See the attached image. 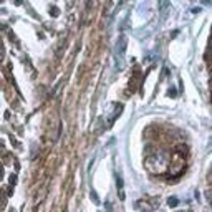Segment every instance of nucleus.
Listing matches in <instances>:
<instances>
[{
    "label": "nucleus",
    "instance_id": "nucleus-2",
    "mask_svg": "<svg viewBox=\"0 0 212 212\" xmlns=\"http://www.w3.org/2000/svg\"><path fill=\"white\" fill-rule=\"evenodd\" d=\"M189 144H186V143H181V144H177V146L174 148V152L176 154H181V156H184V157H187L189 156Z\"/></svg>",
    "mask_w": 212,
    "mask_h": 212
},
{
    "label": "nucleus",
    "instance_id": "nucleus-9",
    "mask_svg": "<svg viewBox=\"0 0 212 212\" xmlns=\"http://www.w3.org/2000/svg\"><path fill=\"white\" fill-rule=\"evenodd\" d=\"M50 12H51L50 15H53V17H56V15H58V8H56V7H55V8L50 7Z\"/></svg>",
    "mask_w": 212,
    "mask_h": 212
},
{
    "label": "nucleus",
    "instance_id": "nucleus-10",
    "mask_svg": "<svg viewBox=\"0 0 212 212\" xmlns=\"http://www.w3.org/2000/svg\"><path fill=\"white\" fill-rule=\"evenodd\" d=\"M167 93H169L171 98H176V90H174V88H169V91H167Z\"/></svg>",
    "mask_w": 212,
    "mask_h": 212
},
{
    "label": "nucleus",
    "instance_id": "nucleus-3",
    "mask_svg": "<svg viewBox=\"0 0 212 212\" xmlns=\"http://www.w3.org/2000/svg\"><path fill=\"white\" fill-rule=\"evenodd\" d=\"M126 45H128V40L124 37H121L119 38V42H118V45H116V53L118 55H124V53H126Z\"/></svg>",
    "mask_w": 212,
    "mask_h": 212
},
{
    "label": "nucleus",
    "instance_id": "nucleus-6",
    "mask_svg": "<svg viewBox=\"0 0 212 212\" xmlns=\"http://www.w3.org/2000/svg\"><path fill=\"white\" fill-rule=\"evenodd\" d=\"M205 181H207V184H209V187H212V167L209 169V172H207V176H205Z\"/></svg>",
    "mask_w": 212,
    "mask_h": 212
},
{
    "label": "nucleus",
    "instance_id": "nucleus-1",
    "mask_svg": "<svg viewBox=\"0 0 212 212\" xmlns=\"http://www.w3.org/2000/svg\"><path fill=\"white\" fill-rule=\"evenodd\" d=\"M187 169V162L184 156H181V154H172V164L169 166V174L166 176V179H177V177H181L182 174L186 172Z\"/></svg>",
    "mask_w": 212,
    "mask_h": 212
},
{
    "label": "nucleus",
    "instance_id": "nucleus-7",
    "mask_svg": "<svg viewBox=\"0 0 212 212\" xmlns=\"http://www.w3.org/2000/svg\"><path fill=\"white\" fill-rule=\"evenodd\" d=\"M116 184H118V189L123 191V177H119V174H116Z\"/></svg>",
    "mask_w": 212,
    "mask_h": 212
},
{
    "label": "nucleus",
    "instance_id": "nucleus-5",
    "mask_svg": "<svg viewBox=\"0 0 212 212\" xmlns=\"http://www.w3.org/2000/svg\"><path fill=\"white\" fill-rule=\"evenodd\" d=\"M143 204H144V201H138L134 205H136L138 209H141V207H143ZM143 212H151V207H149V205H148V207H144V209H143Z\"/></svg>",
    "mask_w": 212,
    "mask_h": 212
},
{
    "label": "nucleus",
    "instance_id": "nucleus-4",
    "mask_svg": "<svg viewBox=\"0 0 212 212\" xmlns=\"http://www.w3.org/2000/svg\"><path fill=\"white\" fill-rule=\"evenodd\" d=\"M167 205H169V207L179 205V199H177V197H169V199H167Z\"/></svg>",
    "mask_w": 212,
    "mask_h": 212
},
{
    "label": "nucleus",
    "instance_id": "nucleus-8",
    "mask_svg": "<svg viewBox=\"0 0 212 212\" xmlns=\"http://www.w3.org/2000/svg\"><path fill=\"white\" fill-rule=\"evenodd\" d=\"M90 194H91V199H93V202H95V204H99V199H98V194H96V192H95V191H91V192H90Z\"/></svg>",
    "mask_w": 212,
    "mask_h": 212
}]
</instances>
